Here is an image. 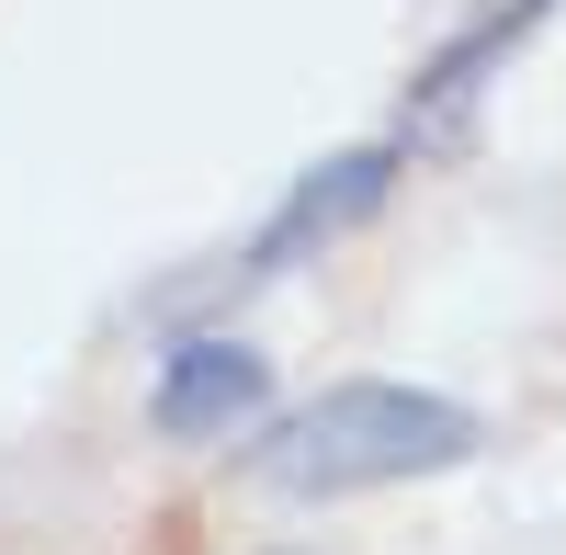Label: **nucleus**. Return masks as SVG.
<instances>
[{
    "mask_svg": "<svg viewBox=\"0 0 566 555\" xmlns=\"http://www.w3.org/2000/svg\"><path fill=\"white\" fill-rule=\"evenodd\" d=\"M476 442H488L476 408H453V397H431V386L352 375V386H328V397H306V408H283L239 465H250V488H272V499H363V488L442 477V465H464Z\"/></svg>",
    "mask_w": 566,
    "mask_h": 555,
    "instance_id": "obj_1",
    "label": "nucleus"
},
{
    "mask_svg": "<svg viewBox=\"0 0 566 555\" xmlns=\"http://www.w3.org/2000/svg\"><path fill=\"white\" fill-rule=\"evenodd\" d=\"M386 193H397V148H340V159H317L295 193L261 216V239H250V250H227L193 295H170V317H193V306H216V295H250V284H283V272H295L306 250L352 239V227L386 205Z\"/></svg>",
    "mask_w": 566,
    "mask_h": 555,
    "instance_id": "obj_2",
    "label": "nucleus"
},
{
    "mask_svg": "<svg viewBox=\"0 0 566 555\" xmlns=\"http://www.w3.org/2000/svg\"><path fill=\"white\" fill-rule=\"evenodd\" d=\"M261 397H272V363L250 352V341H181L170 363H159V386H148V431H170V442H216V431H239V420H261Z\"/></svg>",
    "mask_w": 566,
    "mask_h": 555,
    "instance_id": "obj_3",
    "label": "nucleus"
},
{
    "mask_svg": "<svg viewBox=\"0 0 566 555\" xmlns=\"http://www.w3.org/2000/svg\"><path fill=\"white\" fill-rule=\"evenodd\" d=\"M533 23H544V0H499L488 23H464L442 57L408 80V125H419V136H453V125H464V103H476V80H488V69H499V57H510V45H522Z\"/></svg>",
    "mask_w": 566,
    "mask_h": 555,
    "instance_id": "obj_4",
    "label": "nucleus"
},
{
    "mask_svg": "<svg viewBox=\"0 0 566 555\" xmlns=\"http://www.w3.org/2000/svg\"><path fill=\"white\" fill-rule=\"evenodd\" d=\"M283 555H295V544H283Z\"/></svg>",
    "mask_w": 566,
    "mask_h": 555,
    "instance_id": "obj_5",
    "label": "nucleus"
}]
</instances>
